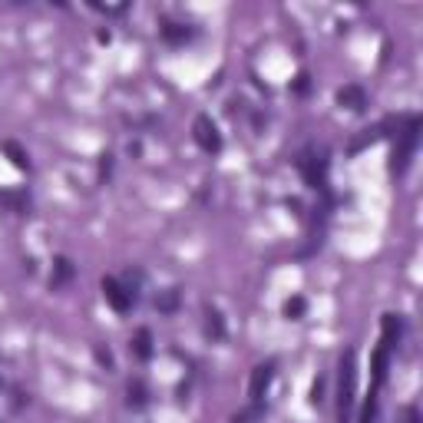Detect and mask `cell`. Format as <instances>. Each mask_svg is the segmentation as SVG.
<instances>
[{"instance_id": "cell-2", "label": "cell", "mask_w": 423, "mask_h": 423, "mask_svg": "<svg viewBox=\"0 0 423 423\" xmlns=\"http://www.w3.org/2000/svg\"><path fill=\"white\" fill-rule=\"evenodd\" d=\"M192 139H195V146H199L202 152H219L222 149V132H219V126H215V120L212 116H195V122H192Z\"/></svg>"}, {"instance_id": "cell-14", "label": "cell", "mask_w": 423, "mask_h": 423, "mask_svg": "<svg viewBox=\"0 0 423 423\" xmlns=\"http://www.w3.org/2000/svg\"><path fill=\"white\" fill-rule=\"evenodd\" d=\"M4 152L11 156V162H13V166H17L21 172L30 169V159H27V152H23L21 146H17V142H4Z\"/></svg>"}, {"instance_id": "cell-7", "label": "cell", "mask_w": 423, "mask_h": 423, "mask_svg": "<svg viewBox=\"0 0 423 423\" xmlns=\"http://www.w3.org/2000/svg\"><path fill=\"white\" fill-rule=\"evenodd\" d=\"M381 331H383L381 344L387 347V351H393V347L400 344V337H403V318H400V314H383V318H381Z\"/></svg>"}, {"instance_id": "cell-17", "label": "cell", "mask_w": 423, "mask_h": 423, "mask_svg": "<svg viewBox=\"0 0 423 423\" xmlns=\"http://www.w3.org/2000/svg\"><path fill=\"white\" fill-rule=\"evenodd\" d=\"M361 423H377V387H373V390H371V397H367V403H364Z\"/></svg>"}, {"instance_id": "cell-16", "label": "cell", "mask_w": 423, "mask_h": 423, "mask_svg": "<svg viewBox=\"0 0 423 423\" xmlns=\"http://www.w3.org/2000/svg\"><path fill=\"white\" fill-rule=\"evenodd\" d=\"M70 278H73V265H70V258H57V274H53V288L66 284Z\"/></svg>"}, {"instance_id": "cell-1", "label": "cell", "mask_w": 423, "mask_h": 423, "mask_svg": "<svg viewBox=\"0 0 423 423\" xmlns=\"http://www.w3.org/2000/svg\"><path fill=\"white\" fill-rule=\"evenodd\" d=\"M354 387H357V354L347 351L341 357V373H337V423H351Z\"/></svg>"}, {"instance_id": "cell-11", "label": "cell", "mask_w": 423, "mask_h": 423, "mask_svg": "<svg viewBox=\"0 0 423 423\" xmlns=\"http://www.w3.org/2000/svg\"><path fill=\"white\" fill-rule=\"evenodd\" d=\"M205 331L212 337H225V321H222V311L219 308H205Z\"/></svg>"}, {"instance_id": "cell-8", "label": "cell", "mask_w": 423, "mask_h": 423, "mask_svg": "<svg viewBox=\"0 0 423 423\" xmlns=\"http://www.w3.org/2000/svg\"><path fill=\"white\" fill-rule=\"evenodd\" d=\"M337 103H341V106H347V110H354V112H361L364 106H367V93H364L361 86L347 83L344 90H337Z\"/></svg>"}, {"instance_id": "cell-3", "label": "cell", "mask_w": 423, "mask_h": 423, "mask_svg": "<svg viewBox=\"0 0 423 423\" xmlns=\"http://www.w3.org/2000/svg\"><path fill=\"white\" fill-rule=\"evenodd\" d=\"M417 142H420V120L417 116H410L407 120V129L400 132V146H397V172H403L407 166H410V159L417 156Z\"/></svg>"}, {"instance_id": "cell-19", "label": "cell", "mask_w": 423, "mask_h": 423, "mask_svg": "<svg viewBox=\"0 0 423 423\" xmlns=\"http://www.w3.org/2000/svg\"><path fill=\"white\" fill-rule=\"evenodd\" d=\"M407 423H420V413L413 410V407H410V410H407Z\"/></svg>"}, {"instance_id": "cell-13", "label": "cell", "mask_w": 423, "mask_h": 423, "mask_svg": "<svg viewBox=\"0 0 423 423\" xmlns=\"http://www.w3.org/2000/svg\"><path fill=\"white\" fill-rule=\"evenodd\" d=\"M126 393H129V407H136V410H142L146 400H149V393H146V383H142V381H129Z\"/></svg>"}, {"instance_id": "cell-5", "label": "cell", "mask_w": 423, "mask_h": 423, "mask_svg": "<svg viewBox=\"0 0 423 423\" xmlns=\"http://www.w3.org/2000/svg\"><path fill=\"white\" fill-rule=\"evenodd\" d=\"M272 381H274V361L258 364V367L252 371V383H248V397H252V403L265 400V393H268Z\"/></svg>"}, {"instance_id": "cell-10", "label": "cell", "mask_w": 423, "mask_h": 423, "mask_svg": "<svg viewBox=\"0 0 423 423\" xmlns=\"http://www.w3.org/2000/svg\"><path fill=\"white\" fill-rule=\"evenodd\" d=\"M387 364H390V351L381 344V347L373 351V383H377V387L387 381Z\"/></svg>"}, {"instance_id": "cell-18", "label": "cell", "mask_w": 423, "mask_h": 423, "mask_svg": "<svg viewBox=\"0 0 423 423\" xmlns=\"http://www.w3.org/2000/svg\"><path fill=\"white\" fill-rule=\"evenodd\" d=\"M175 301H179V291L172 288V291H166L162 298H156V308H159V311H172V308H175Z\"/></svg>"}, {"instance_id": "cell-15", "label": "cell", "mask_w": 423, "mask_h": 423, "mask_svg": "<svg viewBox=\"0 0 423 423\" xmlns=\"http://www.w3.org/2000/svg\"><path fill=\"white\" fill-rule=\"evenodd\" d=\"M162 37L169 43H185L192 37V30H185L182 23H162Z\"/></svg>"}, {"instance_id": "cell-4", "label": "cell", "mask_w": 423, "mask_h": 423, "mask_svg": "<svg viewBox=\"0 0 423 423\" xmlns=\"http://www.w3.org/2000/svg\"><path fill=\"white\" fill-rule=\"evenodd\" d=\"M103 298H106V304H110L112 311H120V314H126L136 304V291H129L116 278H103Z\"/></svg>"}, {"instance_id": "cell-6", "label": "cell", "mask_w": 423, "mask_h": 423, "mask_svg": "<svg viewBox=\"0 0 423 423\" xmlns=\"http://www.w3.org/2000/svg\"><path fill=\"white\" fill-rule=\"evenodd\" d=\"M298 169H301L304 182H308L311 189H324V162H318V156L304 152L301 159H298Z\"/></svg>"}, {"instance_id": "cell-12", "label": "cell", "mask_w": 423, "mask_h": 423, "mask_svg": "<svg viewBox=\"0 0 423 423\" xmlns=\"http://www.w3.org/2000/svg\"><path fill=\"white\" fill-rule=\"evenodd\" d=\"M304 311H308V301H304L301 294H294V298L284 301V318H288V321H301Z\"/></svg>"}, {"instance_id": "cell-9", "label": "cell", "mask_w": 423, "mask_h": 423, "mask_svg": "<svg viewBox=\"0 0 423 423\" xmlns=\"http://www.w3.org/2000/svg\"><path fill=\"white\" fill-rule=\"evenodd\" d=\"M129 351H132L136 361H149V357H152V334H149V328H139V331H136Z\"/></svg>"}]
</instances>
